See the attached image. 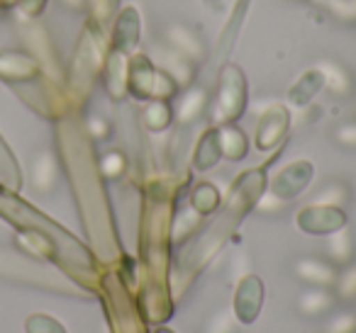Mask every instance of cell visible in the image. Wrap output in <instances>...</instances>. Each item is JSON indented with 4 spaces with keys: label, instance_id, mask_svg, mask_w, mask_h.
Returning <instances> with one entry per match:
<instances>
[{
    "label": "cell",
    "instance_id": "cell-1",
    "mask_svg": "<svg viewBox=\"0 0 356 333\" xmlns=\"http://www.w3.org/2000/svg\"><path fill=\"white\" fill-rule=\"evenodd\" d=\"M247 105V83H244L242 69L237 66H225L222 76H220V88H218V103H215V122L218 124H232L239 114L244 112Z\"/></svg>",
    "mask_w": 356,
    "mask_h": 333
},
{
    "label": "cell",
    "instance_id": "cell-2",
    "mask_svg": "<svg viewBox=\"0 0 356 333\" xmlns=\"http://www.w3.org/2000/svg\"><path fill=\"white\" fill-rule=\"evenodd\" d=\"M296 221L307 234L325 236V234H332V231L341 229V226H346V214L341 212V207L310 205L302 212H298Z\"/></svg>",
    "mask_w": 356,
    "mask_h": 333
},
{
    "label": "cell",
    "instance_id": "cell-3",
    "mask_svg": "<svg viewBox=\"0 0 356 333\" xmlns=\"http://www.w3.org/2000/svg\"><path fill=\"white\" fill-rule=\"evenodd\" d=\"M264 307V282L257 275H247L239 280L234 292V316L242 323H254Z\"/></svg>",
    "mask_w": 356,
    "mask_h": 333
},
{
    "label": "cell",
    "instance_id": "cell-4",
    "mask_svg": "<svg viewBox=\"0 0 356 333\" xmlns=\"http://www.w3.org/2000/svg\"><path fill=\"white\" fill-rule=\"evenodd\" d=\"M310 180H312V163L293 161L276 173V178H273V182H271V192L288 202L296 195H300V192L310 185Z\"/></svg>",
    "mask_w": 356,
    "mask_h": 333
},
{
    "label": "cell",
    "instance_id": "cell-5",
    "mask_svg": "<svg viewBox=\"0 0 356 333\" xmlns=\"http://www.w3.org/2000/svg\"><path fill=\"white\" fill-rule=\"evenodd\" d=\"M293 273L310 287H327L332 289L337 280V265L332 260L317 258V255H302L293 263Z\"/></svg>",
    "mask_w": 356,
    "mask_h": 333
},
{
    "label": "cell",
    "instance_id": "cell-6",
    "mask_svg": "<svg viewBox=\"0 0 356 333\" xmlns=\"http://www.w3.org/2000/svg\"><path fill=\"white\" fill-rule=\"evenodd\" d=\"M286 129H288L286 108H281V105H273V108H268L266 112L261 114L259 124H257V146L261 148V151L273 148L283 139Z\"/></svg>",
    "mask_w": 356,
    "mask_h": 333
},
{
    "label": "cell",
    "instance_id": "cell-7",
    "mask_svg": "<svg viewBox=\"0 0 356 333\" xmlns=\"http://www.w3.org/2000/svg\"><path fill=\"white\" fill-rule=\"evenodd\" d=\"M315 69L322 78V85H325L332 95H337V98H346V95H351L356 80L344 64H339V61H334V59H322V61H317Z\"/></svg>",
    "mask_w": 356,
    "mask_h": 333
},
{
    "label": "cell",
    "instance_id": "cell-8",
    "mask_svg": "<svg viewBox=\"0 0 356 333\" xmlns=\"http://www.w3.org/2000/svg\"><path fill=\"white\" fill-rule=\"evenodd\" d=\"M205 108H208V93L203 88H195V85H188L184 90V95H178L176 108H173V119L178 124H195L200 117H203Z\"/></svg>",
    "mask_w": 356,
    "mask_h": 333
},
{
    "label": "cell",
    "instance_id": "cell-9",
    "mask_svg": "<svg viewBox=\"0 0 356 333\" xmlns=\"http://www.w3.org/2000/svg\"><path fill=\"white\" fill-rule=\"evenodd\" d=\"M163 40H166V44L173 51L188 56L191 61L203 56V42H200V37L191 27L181 25V22H168L166 30H163Z\"/></svg>",
    "mask_w": 356,
    "mask_h": 333
},
{
    "label": "cell",
    "instance_id": "cell-10",
    "mask_svg": "<svg viewBox=\"0 0 356 333\" xmlns=\"http://www.w3.org/2000/svg\"><path fill=\"white\" fill-rule=\"evenodd\" d=\"M334 302H337V297H334V292H332V289H327V287H307V289H302V292L298 294L296 307H298V311H300L302 316L320 318V316H325V314H330L332 309H334Z\"/></svg>",
    "mask_w": 356,
    "mask_h": 333
},
{
    "label": "cell",
    "instance_id": "cell-11",
    "mask_svg": "<svg viewBox=\"0 0 356 333\" xmlns=\"http://www.w3.org/2000/svg\"><path fill=\"white\" fill-rule=\"evenodd\" d=\"M154 78H156V69L152 66V61H149L147 56H134L132 66L127 69V85L132 88V93L137 95V98L152 100Z\"/></svg>",
    "mask_w": 356,
    "mask_h": 333
},
{
    "label": "cell",
    "instance_id": "cell-12",
    "mask_svg": "<svg viewBox=\"0 0 356 333\" xmlns=\"http://www.w3.org/2000/svg\"><path fill=\"white\" fill-rule=\"evenodd\" d=\"M56 178H59V166H56V158L51 151L37 153L35 163H32V185L37 192H51L56 185Z\"/></svg>",
    "mask_w": 356,
    "mask_h": 333
},
{
    "label": "cell",
    "instance_id": "cell-13",
    "mask_svg": "<svg viewBox=\"0 0 356 333\" xmlns=\"http://www.w3.org/2000/svg\"><path fill=\"white\" fill-rule=\"evenodd\" d=\"M330 239H327V253H330V260L334 265H346L354 260V253H356V246H354V236H351V231L346 229V226H341V229L332 231V234H327Z\"/></svg>",
    "mask_w": 356,
    "mask_h": 333
},
{
    "label": "cell",
    "instance_id": "cell-14",
    "mask_svg": "<svg viewBox=\"0 0 356 333\" xmlns=\"http://www.w3.org/2000/svg\"><path fill=\"white\" fill-rule=\"evenodd\" d=\"M161 66H163L161 71L173 76L178 88H181V85H191V80H193V61H191L188 56L173 51L171 46H166V49L161 51Z\"/></svg>",
    "mask_w": 356,
    "mask_h": 333
},
{
    "label": "cell",
    "instance_id": "cell-15",
    "mask_svg": "<svg viewBox=\"0 0 356 333\" xmlns=\"http://www.w3.org/2000/svg\"><path fill=\"white\" fill-rule=\"evenodd\" d=\"M218 142H220V151H222V156L227 161H239V158L247 156V137L234 124L218 127Z\"/></svg>",
    "mask_w": 356,
    "mask_h": 333
},
{
    "label": "cell",
    "instance_id": "cell-16",
    "mask_svg": "<svg viewBox=\"0 0 356 333\" xmlns=\"http://www.w3.org/2000/svg\"><path fill=\"white\" fill-rule=\"evenodd\" d=\"M220 158H222V151H220V142H218V127H213L200 137L198 146H195L193 166L200 168V171H208V168L218 166Z\"/></svg>",
    "mask_w": 356,
    "mask_h": 333
},
{
    "label": "cell",
    "instance_id": "cell-17",
    "mask_svg": "<svg viewBox=\"0 0 356 333\" xmlns=\"http://www.w3.org/2000/svg\"><path fill=\"white\" fill-rule=\"evenodd\" d=\"M142 122H144V127L152 129V132L166 129L168 124L173 122V108L168 105V100H156V98L149 100V103L144 105Z\"/></svg>",
    "mask_w": 356,
    "mask_h": 333
},
{
    "label": "cell",
    "instance_id": "cell-18",
    "mask_svg": "<svg viewBox=\"0 0 356 333\" xmlns=\"http://www.w3.org/2000/svg\"><path fill=\"white\" fill-rule=\"evenodd\" d=\"M320 88H322V78H320V74H317V69L307 71V74L300 76V80L291 88V103L302 108V105H307L315 98V93H320Z\"/></svg>",
    "mask_w": 356,
    "mask_h": 333
},
{
    "label": "cell",
    "instance_id": "cell-19",
    "mask_svg": "<svg viewBox=\"0 0 356 333\" xmlns=\"http://www.w3.org/2000/svg\"><path fill=\"white\" fill-rule=\"evenodd\" d=\"M332 292L341 302H354L356 299V260L341 265V270H337V280L332 284Z\"/></svg>",
    "mask_w": 356,
    "mask_h": 333
},
{
    "label": "cell",
    "instance_id": "cell-20",
    "mask_svg": "<svg viewBox=\"0 0 356 333\" xmlns=\"http://www.w3.org/2000/svg\"><path fill=\"white\" fill-rule=\"evenodd\" d=\"M351 190L346 182L341 180H332L327 182V185L320 187V192H317L315 197H312L310 205H325V207H341L346 205V200H349Z\"/></svg>",
    "mask_w": 356,
    "mask_h": 333
},
{
    "label": "cell",
    "instance_id": "cell-21",
    "mask_svg": "<svg viewBox=\"0 0 356 333\" xmlns=\"http://www.w3.org/2000/svg\"><path fill=\"white\" fill-rule=\"evenodd\" d=\"M220 205V192L213 182H200L195 185V190L191 192V207H193L198 214H210Z\"/></svg>",
    "mask_w": 356,
    "mask_h": 333
},
{
    "label": "cell",
    "instance_id": "cell-22",
    "mask_svg": "<svg viewBox=\"0 0 356 333\" xmlns=\"http://www.w3.org/2000/svg\"><path fill=\"white\" fill-rule=\"evenodd\" d=\"M110 76H108V88L113 93V98H122L124 90H127V59L115 51L113 59H110Z\"/></svg>",
    "mask_w": 356,
    "mask_h": 333
},
{
    "label": "cell",
    "instance_id": "cell-23",
    "mask_svg": "<svg viewBox=\"0 0 356 333\" xmlns=\"http://www.w3.org/2000/svg\"><path fill=\"white\" fill-rule=\"evenodd\" d=\"M118 40H122L124 37V49H132L134 44H137L139 40V20H137V10L134 8H127V10L122 12V17H120L118 22Z\"/></svg>",
    "mask_w": 356,
    "mask_h": 333
},
{
    "label": "cell",
    "instance_id": "cell-24",
    "mask_svg": "<svg viewBox=\"0 0 356 333\" xmlns=\"http://www.w3.org/2000/svg\"><path fill=\"white\" fill-rule=\"evenodd\" d=\"M127 168V161L120 151H108L103 158H100V171H103L105 178H120Z\"/></svg>",
    "mask_w": 356,
    "mask_h": 333
},
{
    "label": "cell",
    "instance_id": "cell-25",
    "mask_svg": "<svg viewBox=\"0 0 356 333\" xmlns=\"http://www.w3.org/2000/svg\"><path fill=\"white\" fill-rule=\"evenodd\" d=\"M327 10L344 22H356V0H327Z\"/></svg>",
    "mask_w": 356,
    "mask_h": 333
},
{
    "label": "cell",
    "instance_id": "cell-26",
    "mask_svg": "<svg viewBox=\"0 0 356 333\" xmlns=\"http://www.w3.org/2000/svg\"><path fill=\"white\" fill-rule=\"evenodd\" d=\"M334 142L341 148L356 151V122H341L334 127Z\"/></svg>",
    "mask_w": 356,
    "mask_h": 333
},
{
    "label": "cell",
    "instance_id": "cell-27",
    "mask_svg": "<svg viewBox=\"0 0 356 333\" xmlns=\"http://www.w3.org/2000/svg\"><path fill=\"white\" fill-rule=\"evenodd\" d=\"M27 331L30 333H66L64 326L59 321H54L51 316H32L27 323Z\"/></svg>",
    "mask_w": 356,
    "mask_h": 333
},
{
    "label": "cell",
    "instance_id": "cell-28",
    "mask_svg": "<svg viewBox=\"0 0 356 333\" xmlns=\"http://www.w3.org/2000/svg\"><path fill=\"white\" fill-rule=\"evenodd\" d=\"M203 333H234V323H232V318H229V314H225V311L215 314L208 321V326L203 328Z\"/></svg>",
    "mask_w": 356,
    "mask_h": 333
},
{
    "label": "cell",
    "instance_id": "cell-29",
    "mask_svg": "<svg viewBox=\"0 0 356 333\" xmlns=\"http://www.w3.org/2000/svg\"><path fill=\"white\" fill-rule=\"evenodd\" d=\"M330 333H356V311H341L332 321Z\"/></svg>",
    "mask_w": 356,
    "mask_h": 333
},
{
    "label": "cell",
    "instance_id": "cell-30",
    "mask_svg": "<svg viewBox=\"0 0 356 333\" xmlns=\"http://www.w3.org/2000/svg\"><path fill=\"white\" fill-rule=\"evenodd\" d=\"M88 132L93 139H108L110 137V122L105 117L93 114V117L88 119Z\"/></svg>",
    "mask_w": 356,
    "mask_h": 333
},
{
    "label": "cell",
    "instance_id": "cell-31",
    "mask_svg": "<svg viewBox=\"0 0 356 333\" xmlns=\"http://www.w3.org/2000/svg\"><path fill=\"white\" fill-rule=\"evenodd\" d=\"M286 207V200H281L278 195H273L271 190L266 192V195L261 197V200L257 202V210L259 212H278V210H283Z\"/></svg>",
    "mask_w": 356,
    "mask_h": 333
},
{
    "label": "cell",
    "instance_id": "cell-32",
    "mask_svg": "<svg viewBox=\"0 0 356 333\" xmlns=\"http://www.w3.org/2000/svg\"><path fill=\"white\" fill-rule=\"evenodd\" d=\"M90 6H93L95 15H98V17H105V8H103V0H90Z\"/></svg>",
    "mask_w": 356,
    "mask_h": 333
},
{
    "label": "cell",
    "instance_id": "cell-33",
    "mask_svg": "<svg viewBox=\"0 0 356 333\" xmlns=\"http://www.w3.org/2000/svg\"><path fill=\"white\" fill-rule=\"evenodd\" d=\"M66 6H71V8H81L83 6V0H64Z\"/></svg>",
    "mask_w": 356,
    "mask_h": 333
},
{
    "label": "cell",
    "instance_id": "cell-34",
    "mask_svg": "<svg viewBox=\"0 0 356 333\" xmlns=\"http://www.w3.org/2000/svg\"><path fill=\"white\" fill-rule=\"evenodd\" d=\"M156 333H173V331H168V328H159Z\"/></svg>",
    "mask_w": 356,
    "mask_h": 333
},
{
    "label": "cell",
    "instance_id": "cell-35",
    "mask_svg": "<svg viewBox=\"0 0 356 333\" xmlns=\"http://www.w3.org/2000/svg\"><path fill=\"white\" fill-rule=\"evenodd\" d=\"M354 195H356V182H354Z\"/></svg>",
    "mask_w": 356,
    "mask_h": 333
},
{
    "label": "cell",
    "instance_id": "cell-36",
    "mask_svg": "<svg viewBox=\"0 0 356 333\" xmlns=\"http://www.w3.org/2000/svg\"><path fill=\"white\" fill-rule=\"evenodd\" d=\"M354 80H356V78H354Z\"/></svg>",
    "mask_w": 356,
    "mask_h": 333
}]
</instances>
